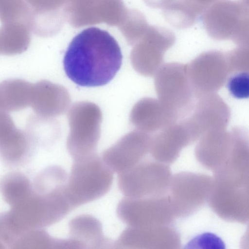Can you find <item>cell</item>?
I'll list each match as a JSON object with an SVG mask.
<instances>
[{"mask_svg":"<svg viewBox=\"0 0 249 249\" xmlns=\"http://www.w3.org/2000/svg\"><path fill=\"white\" fill-rule=\"evenodd\" d=\"M171 0H144L149 6L154 8H164Z\"/></svg>","mask_w":249,"mask_h":249,"instance_id":"f546056e","label":"cell"},{"mask_svg":"<svg viewBox=\"0 0 249 249\" xmlns=\"http://www.w3.org/2000/svg\"><path fill=\"white\" fill-rule=\"evenodd\" d=\"M154 76L158 100L178 119L186 117L196 100L187 65L175 62L164 64Z\"/></svg>","mask_w":249,"mask_h":249,"instance_id":"5b68a950","label":"cell"},{"mask_svg":"<svg viewBox=\"0 0 249 249\" xmlns=\"http://www.w3.org/2000/svg\"><path fill=\"white\" fill-rule=\"evenodd\" d=\"M148 27L144 16L141 12L129 9L126 18L119 28L127 42L133 45L144 34Z\"/></svg>","mask_w":249,"mask_h":249,"instance_id":"d4e9b609","label":"cell"},{"mask_svg":"<svg viewBox=\"0 0 249 249\" xmlns=\"http://www.w3.org/2000/svg\"><path fill=\"white\" fill-rule=\"evenodd\" d=\"M249 188H231L213 184L208 202L221 218L245 224L249 216Z\"/></svg>","mask_w":249,"mask_h":249,"instance_id":"2e32d148","label":"cell"},{"mask_svg":"<svg viewBox=\"0 0 249 249\" xmlns=\"http://www.w3.org/2000/svg\"><path fill=\"white\" fill-rule=\"evenodd\" d=\"M208 35L216 40H231L239 47H249V0H221L202 14Z\"/></svg>","mask_w":249,"mask_h":249,"instance_id":"3957f363","label":"cell"},{"mask_svg":"<svg viewBox=\"0 0 249 249\" xmlns=\"http://www.w3.org/2000/svg\"><path fill=\"white\" fill-rule=\"evenodd\" d=\"M178 120L158 99L149 97L139 101L130 115V122L137 130L150 134L177 123Z\"/></svg>","mask_w":249,"mask_h":249,"instance_id":"ac0fdd59","label":"cell"},{"mask_svg":"<svg viewBox=\"0 0 249 249\" xmlns=\"http://www.w3.org/2000/svg\"><path fill=\"white\" fill-rule=\"evenodd\" d=\"M6 111H4L0 108V122L2 120V119L4 117L6 113Z\"/></svg>","mask_w":249,"mask_h":249,"instance_id":"1f68e13d","label":"cell"},{"mask_svg":"<svg viewBox=\"0 0 249 249\" xmlns=\"http://www.w3.org/2000/svg\"><path fill=\"white\" fill-rule=\"evenodd\" d=\"M31 30L21 21L3 23L0 27V55H14L22 53L29 48Z\"/></svg>","mask_w":249,"mask_h":249,"instance_id":"603a6c76","label":"cell"},{"mask_svg":"<svg viewBox=\"0 0 249 249\" xmlns=\"http://www.w3.org/2000/svg\"><path fill=\"white\" fill-rule=\"evenodd\" d=\"M71 98L63 86L42 80L33 85L30 106L41 119L62 114L69 108Z\"/></svg>","mask_w":249,"mask_h":249,"instance_id":"e0dca14e","label":"cell"},{"mask_svg":"<svg viewBox=\"0 0 249 249\" xmlns=\"http://www.w3.org/2000/svg\"><path fill=\"white\" fill-rule=\"evenodd\" d=\"M28 8L27 25L40 37L57 34L66 21V0H25Z\"/></svg>","mask_w":249,"mask_h":249,"instance_id":"9a60e30c","label":"cell"},{"mask_svg":"<svg viewBox=\"0 0 249 249\" xmlns=\"http://www.w3.org/2000/svg\"><path fill=\"white\" fill-rule=\"evenodd\" d=\"M122 0H66V20L74 28L106 23L119 27L127 18Z\"/></svg>","mask_w":249,"mask_h":249,"instance_id":"9c48e42d","label":"cell"},{"mask_svg":"<svg viewBox=\"0 0 249 249\" xmlns=\"http://www.w3.org/2000/svg\"><path fill=\"white\" fill-rule=\"evenodd\" d=\"M172 177L166 164L157 160L141 161L118 173L117 184L124 196L160 197L168 194Z\"/></svg>","mask_w":249,"mask_h":249,"instance_id":"8992f818","label":"cell"},{"mask_svg":"<svg viewBox=\"0 0 249 249\" xmlns=\"http://www.w3.org/2000/svg\"><path fill=\"white\" fill-rule=\"evenodd\" d=\"M69 238L78 242L82 249L113 248L114 242L106 236L101 222L89 214L76 216L68 226Z\"/></svg>","mask_w":249,"mask_h":249,"instance_id":"44dd1931","label":"cell"},{"mask_svg":"<svg viewBox=\"0 0 249 249\" xmlns=\"http://www.w3.org/2000/svg\"><path fill=\"white\" fill-rule=\"evenodd\" d=\"M195 148V156L204 167L214 171L224 162L230 151L231 137L226 129L214 130L204 134Z\"/></svg>","mask_w":249,"mask_h":249,"instance_id":"ffe728a7","label":"cell"},{"mask_svg":"<svg viewBox=\"0 0 249 249\" xmlns=\"http://www.w3.org/2000/svg\"><path fill=\"white\" fill-rule=\"evenodd\" d=\"M192 143L180 122L174 123L152 136L149 152L155 160L168 164L174 162L181 150Z\"/></svg>","mask_w":249,"mask_h":249,"instance_id":"d6986e66","label":"cell"},{"mask_svg":"<svg viewBox=\"0 0 249 249\" xmlns=\"http://www.w3.org/2000/svg\"><path fill=\"white\" fill-rule=\"evenodd\" d=\"M68 119L70 130L66 145L72 160L96 153L102 121L99 107L89 102L76 103L70 108Z\"/></svg>","mask_w":249,"mask_h":249,"instance_id":"277c9868","label":"cell"},{"mask_svg":"<svg viewBox=\"0 0 249 249\" xmlns=\"http://www.w3.org/2000/svg\"><path fill=\"white\" fill-rule=\"evenodd\" d=\"M225 249L222 240L216 235L205 232L192 239L185 245V249Z\"/></svg>","mask_w":249,"mask_h":249,"instance_id":"f1b7e54d","label":"cell"},{"mask_svg":"<svg viewBox=\"0 0 249 249\" xmlns=\"http://www.w3.org/2000/svg\"><path fill=\"white\" fill-rule=\"evenodd\" d=\"M151 138L150 134L136 129L106 149L101 157L113 173H121L139 163L149 152Z\"/></svg>","mask_w":249,"mask_h":249,"instance_id":"4fadbf2b","label":"cell"},{"mask_svg":"<svg viewBox=\"0 0 249 249\" xmlns=\"http://www.w3.org/2000/svg\"><path fill=\"white\" fill-rule=\"evenodd\" d=\"M187 71L196 99L216 93L229 75L226 53L217 50L204 52L187 65Z\"/></svg>","mask_w":249,"mask_h":249,"instance_id":"7c38bea8","label":"cell"},{"mask_svg":"<svg viewBox=\"0 0 249 249\" xmlns=\"http://www.w3.org/2000/svg\"><path fill=\"white\" fill-rule=\"evenodd\" d=\"M113 172L96 153L72 160L64 191L73 210L107 194Z\"/></svg>","mask_w":249,"mask_h":249,"instance_id":"7a4b0ae2","label":"cell"},{"mask_svg":"<svg viewBox=\"0 0 249 249\" xmlns=\"http://www.w3.org/2000/svg\"><path fill=\"white\" fill-rule=\"evenodd\" d=\"M213 178L203 174L182 172L172 177L168 197L176 217L188 216L206 202L212 191Z\"/></svg>","mask_w":249,"mask_h":249,"instance_id":"52a82bcc","label":"cell"},{"mask_svg":"<svg viewBox=\"0 0 249 249\" xmlns=\"http://www.w3.org/2000/svg\"><path fill=\"white\" fill-rule=\"evenodd\" d=\"M180 246L178 233L170 225L128 226L114 242L113 248L178 249Z\"/></svg>","mask_w":249,"mask_h":249,"instance_id":"5bb4252c","label":"cell"},{"mask_svg":"<svg viewBox=\"0 0 249 249\" xmlns=\"http://www.w3.org/2000/svg\"><path fill=\"white\" fill-rule=\"evenodd\" d=\"M203 12L194 0H171L162 9L166 21L178 29L192 26Z\"/></svg>","mask_w":249,"mask_h":249,"instance_id":"cb8c5ba5","label":"cell"},{"mask_svg":"<svg viewBox=\"0 0 249 249\" xmlns=\"http://www.w3.org/2000/svg\"><path fill=\"white\" fill-rule=\"evenodd\" d=\"M186 117L180 122L193 143L209 131L226 129L231 111L223 99L213 93L196 99L192 110Z\"/></svg>","mask_w":249,"mask_h":249,"instance_id":"8fae6325","label":"cell"},{"mask_svg":"<svg viewBox=\"0 0 249 249\" xmlns=\"http://www.w3.org/2000/svg\"><path fill=\"white\" fill-rule=\"evenodd\" d=\"M196 3L204 11L213 3L221 0H194Z\"/></svg>","mask_w":249,"mask_h":249,"instance_id":"4dcf8cb0","label":"cell"},{"mask_svg":"<svg viewBox=\"0 0 249 249\" xmlns=\"http://www.w3.org/2000/svg\"><path fill=\"white\" fill-rule=\"evenodd\" d=\"M229 74L249 72V47H239L226 53Z\"/></svg>","mask_w":249,"mask_h":249,"instance_id":"4316f807","label":"cell"},{"mask_svg":"<svg viewBox=\"0 0 249 249\" xmlns=\"http://www.w3.org/2000/svg\"><path fill=\"white\" fill-rule=\"evenodd\" d=\"M116 214L127 226L134 227L170 225L176 218L168 196H124L118 204Z\"/></svg>","mask_w":249,"mask_h":249,"instance_id":"ba28073f","label":"cell"},{"mask_svg":"<svg viewBox=\"0 0 249 249\" xmlns=\"http://www.w3.org/2000/svg\"><path fill=\"white\" fill-rule=\"evenodd\" d=\"M33 85L18 78L9 79L0 83V108L9 112L30 106Z\"/></svg>","mask_w":249,"mask_h":249,"instance_id":"7402d4cb","label":"cell"},{"mask_svg":"<svg viewBox=\"0 0 249 249\" xmlns=\"http://www.w3.org/2000/svg\"><path fill=\"white\" fill-rule=\"evenodd\" d=\"M27 17L25 0H0V21L2 23L18 21L26 24Z\"/></svg>","mask_w":249,"mask_h":249,"instance_id":"484cf974","label":"cell"},{"mask_svg":"<svg viewBox=\"0 0 249 249\" xmlns=\"http://www.w3.org/2000/svg\"><path fill=\"white\" fill-rule=\"evenodd\" d=\"M121 48L107 31L92 27L75 36L65 52L63 66L67 76L82 87L109 83L122 63Z\"/></svg>","mask_w":249,"mask_h":249,"instance_id":"6da1fadb","label":"cell"},{"mask_svg":"<svg viewBox=\"0 0 249 249\" xmlns=\"http://www.w3.org/2000/svg\"><path fill=\"white\" fill-rule=\"evenodd\" d=\"M175 41V35L170 30L149 26L132 45L130 58L134 69L143 76H154L163 65L165 52Z\"/></svg>","mask_w":249,"mask_h":249,"instance_id":"30bf717a","label":"cell"},{"mask_svg":"<svg viewBox=\"0 0 249 249\" xmlns=\"http://www.w3.org/2000/svg\"><path fill=\"white\" fill-rule=\"evenodd\" d=\"M226 84L229 92L233 97L237 99L249 97V72H239L229 74Z\"/></svg>","mask_w":249,"mask_h":249,"instance_id":"83f0119b","label":"cell"}]
</instances>
